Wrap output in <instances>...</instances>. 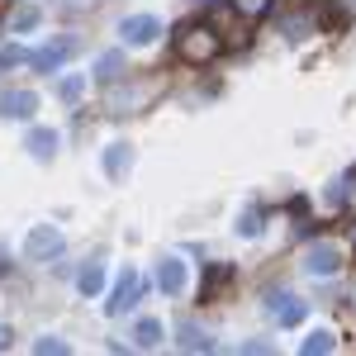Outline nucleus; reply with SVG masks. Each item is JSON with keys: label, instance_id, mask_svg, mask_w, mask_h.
I'll use <instances>...</instances> for the list:
<instances>
[{"label": "nucleus", "instance_id": "obj_11", "mask_svg": "<svg viewBox=\"0 0 356 356\" xmlns=\"http://www.w3.org/2000/svg\"><path fill=\"white\" fill-rule=\"evenodd\" d=\"M238 280V271L233 266H209V275H204V290H200V300H219L223 290Z\"/></svg>", "mask_w": 356, "mask_h": 356}, {"label": "nucleus", "instance_id": "obj_16", "mask_svg": "<svg viewBox=\"0 0 356 356\" xmlns=\"http://www.w3.org/2000/svg\"><path fill=\"white\" fill-rule=\"evenodd\" d=\"M162 337H166V332H162V323H157V318H143V323L134 328V342H138V347H157Z\"/></svg>", "mask_w": 356, "mask_h": 356}, {"label": "nucleus", "instance_id": "obj_9", "mask_svg": "<svg viewBox=\"0 0 356 356\" xmlns=\"http://www.w3.org/2000/svg\"><path fill=\"white\" fill-rule=\"evenodd\" d=\"M271 318L280 323V328L304 323V300H295V295H275V300H271Z\"/></svg>", "mask_w": 356, "mask_h": 356}, {"label": "nucleus", "instance_id": "obj_14", "mask_svg": "<svg viewBox=\"0 0 356 356\" xmlns=\"http://www.w3.org/2000/svg\"><path fill=\"white\" fill-rule=\"evenodd\" d=\"M209 347H214V342H209V332L195 328L191 318H186V323H181V352H209Z\"/></svg>", "mask_w": 356, "mask_h": 356}, {"label": "nucleus", "instance_id": "obj_7", "mask_svg": "<svg viewBox=\"0 0 356 356\" xmlns=\"http://www.w3.org/2000/svg\"><path fill=\"white\" fill-rule=\"evenodd\" d=\"M209 29H214L219 38H238V33H243V15H238V5L219 0V5L209 10Z\"/></svg>", "mask_w": 356, "mask_h": 356}, {"label": "nucleus", "instance_id": "obj_24", "mask_svg": "<svg viewBox=\"0 0 356 356\" xmlns=\"http://www.w3.org/2000/svg\"><path fill=\"white\" fill-rule=\"evenodd\" d=\"M10 342H15V332H10V328H0V352H10Z\"/></svg>", "mask_w": 356, "mask_h": 356}, {"label": "nucleus", "instance_id": "obj_10", "mask_svg": "<svg viewBox=\"0 0 356 356\" xmlns=\"http://www.w3.org/2000/svg\"><path fill=\"white\" fill-rule=\"evenodd\" d=\"M33 110H38V95H33V90H10V95L0 100V114H5V119H29Z\"/></svg>", "mask_w": 356, "mask_h": 356}, {"label": "nucleus", "instance_id": "obj_21", "mask_svg": "<svg viewBox=\"0 0 356 356\" xmlns=\"http://www.w3.org/2000/svg\"><path fill=\"white\" fill-rule=\"evenodd\" d=\"M81 76H67V81H62V86H57V95H62V100H76V95H81Z\"/></svg>", "mask_w": 356, "mask_h": 356}, {"label": "nucleus", "instance_id": "obj_20", "mask_svg": "<svg viewBox=\"0 0 356 356\" xmlns=\"http://www.w3.org/2000/svg\"><path fill=\"white\" fill-rule=\"evenodd\" d=\"M238 228H243V238H257V233H261V214H257V209H247Z\"/></svg>", "mask_w": 356, "mask_h": 356}, {"label": "nucleus", "instance_id": "obj_25", "mask_svg": "<svg viewBox=\"0 0 356 356\" xmlns=\"http://www.w3.org/2000/svg\"><path fill=\"white\" fill-rule=\"evenodd\" d=\"M275 5H304V0H275Z\"/></svg>", "mask_w": 356, "mask_h": 356}, {"label": "nucleus", "instance_id": "obj_22", "mask_svg": "<svg viewBox=\"0 0 356 356\" xmlns=\"http://www.w3.org/2000/svg\"><path fill=\"white\" fill-rule=\"evenodd\" d=\"M19 62H29L24 48H5V53H0V67H19Z\"/></svg>", "mask_w": 356, "mask_h": 356}, {"label": "nucleus", "instance_id": "obj_6", "mask_svg": "<svg viewBox=\"0 0 356 356\" xmlns=\"http://www.w3.org/2000/svg\"><path fill=\"white\" fill-rule=\"evenodd\" d=\"M57 252H62V233L57 228H33L29 233V243H24L29 261H43V257H57Z\"/></svg>", "mask_w": 356, "mask_h": 356}, {"label": "nucleus", "instance_id": "obj_12", "mask_svg": "<svg viewBox=\"0 0 356 356\" xmlns=\"http://www.w3.org/2000/svg\"><path fill=\"white\" fill-rule=\"evenodd\" d=\"M129 72V62H124V48H110V53H100V62H95V76L100 81H119Z\"/></svg>", "mask_w": 356, "mask_h": 356}, {"label": "nucleus", "instance_id": "obj_15", "mask_svg": "<svg viewBox=\"0 0 356 356\" xmlns=\"http://www.w3.org/2000/svg\"><path fill=\"white\" fill-rule=\"evenodd\" d=\"M134 166V152H129V143H110V152H105V171L110 176H124Z\"/></svg>", "mask_w": 356, "mask_h": 356}, {"label": "nucleus", "instance_id": "obj_18", "mask_svg": "<svg viewBox=\"0 0 356 356\" xmlns=\"http://www.w3.org/2000/svg\"><path fill=\"white\" fill-rule=\"evenodd\" d=\"M300 352H304V356H314V352L323 356V352H332V332H323V328H318L314 337H304V347H300Z\"/></svg>", "mask_w": 356, "mask_h": 356}, {"label": "nucleus", "instance_id": "obj_3", "mask_svg": "<svg viewBox=\"0 0 356 356\" xmlns=\"http://www.w3.org/2000/svg\"><path fill=\"white\" fill-rule=\"evenodd\" d=\"M119 33H124V43L143 48V43H152V38L162 33V19H152V15H129V19L119 24Z\"/></svg>", "mask_w": 356, "mask_h": 356}, {"label": "nucleus", "instance_id": "obj_26", "mask_svg": "<svg viewBox=\"0 0 356 356\" xmlns=\"http://www.w3.org/2000/svg\"><path fill=\"white\" fill-rule=\"evenodd\" d=\"M0 266H5V252H0Z\"/></svg>", "mask_w": 356, "mask_h": 356}, {"label": "nucleus", "instance_id": "obj_13", "mask_svg": "<svg viewBox=\"0 0 356 356\" xmlns=\"http://www.w3.org/2000/svg\"><path fill=\"white\" fill-rule=\"evenodd\" d=\"M24 147L38 157V162H48V157L57 152V134H53V129H33V134L24 138Z\"/></svg>", "mask_w": 356, "mask_h": 356}, {"label": "nucleus", "instance_id": "obj_5", "mask_svg": "<svg viewBox=\"0 0 356 356\" xmlns=\"http://www.w3.org/2000/svg\"><path fill=\"white\" fill-rule=\"evenodd\" d=\"M138 295H143V275L129 266V271L119 275V285H114V300H110V314H129L138 304Z\"/></svg>", "mask_w": 356, "mask_h": 356}, {"label": "nucleus", "instance_id": "obj_23", "mask_svg": "<svg viewBox=\"0 0 356 356\" xmlns=\"http://www.w3.org/2000/svg\"><path fill=\"white\" fill-rule=\"evenodd\" d=\"M33 352H38V356H48V352H53V356H62V352H67V342H57V337H43V342H38Z\"/></svg>", "mask_w": 356, "mask_h": 356}, {"label": "nucleus", "instance_id": "obj_1", "mask_svg": "<svg viewBox=\"0 0 356 356\" xmlns=\"http://www.w3.org/2000/svg\"><path fill=\"white\" fill-rule=\"evenodd\" d=\"M219 48H223V38L209 24H186L181 33H176V53H181V62H191V67L214 62V57H219Z\"/></svg>", "mask_w": 356, "mask_h": 356}, {"label": "nucleus", "instance_id": "obj_17", "mask_svg": "<svg viewBox=\"0 0 356 356\" xmlns=\"http://www.w3.org/2000/svg\"><path fill=\"white\" fill-rule=\"evenodd\" d=\"M76 285H81V295H100V285H105V275H100V266H86V271L76 275Z\"/></svg>", "mask_w": 356, "mask_h": 356}, {"label": "nucleus", "instance_id": "obj_4", "mask_svg": "<svg viewBox=\"0 0 356 356\" xmlns=\"http://www.w3.org/2000/svg\"><path fill=\"white\" fill-rule=\"evenodd\" d=\"M337 266H342V252L332 243H314L309 257H304V271L309 275H337Z\"/></svg>", "mask_w": 356, "mask_h": 356}, {"label": "nucleus", "instance_id": "obj_2", "mask_svg": "<svg viewBox=\"0 0 356 356\" xmlns=\"http://www.w3.org/2000/svg\"><path fill=\"white\" fill-rule=\"evenodd\" d=\"M157 285H162V295H181L191 285V266L181 257H162L157 261Z\"/></svg>", "mask_w": 356, "mask_h": 356}, {"label": "nucleus", "instance_id": "obj_8", "mask_svg": "<svg viewBox=\"0 0 356 356\" xmlns=\"http://www.w3.org/2000/svg\"><path fill=\"white\" fill-rule=\"evenodd\" d=\"M72 53H76V38H53L48 48H38L29 62H33V67H43V72H57V67H62Z\"/></svg>", "mask_w": 356, "mask_h": 356}, {"label": "nucleus", "instance_id": "obj_19", "mask_svg": "<svg viewBox=\"0 0 356 356\" xmlns=\"http://www.w3.org/2000/svg\"><path fill=\"white\" fill-rule=\"evenodd\" d=\"M33 24H38V5H19V10H15V19H10L15 33H24V29H33Z\"/></svg>", "mask_w": 356, "mask_h": 356}]
</instances>
